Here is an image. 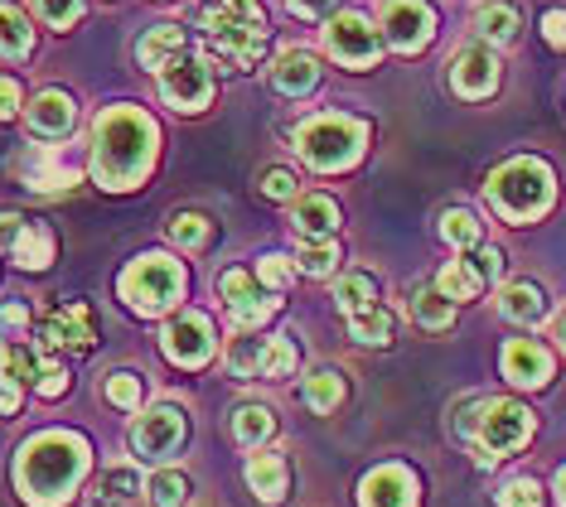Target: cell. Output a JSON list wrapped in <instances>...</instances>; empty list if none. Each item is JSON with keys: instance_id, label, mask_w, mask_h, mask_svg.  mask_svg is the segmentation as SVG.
I'll list each match as a JSON object with an SVG mask.
<instances>
[{"instance_id": "bcb514c9", "label": "cell", "mask_w": 566, "mask_h": 507, "mask_svg": "<svg viewBox=\"0 0 566 507\" xmlns=\"http://www.w3.org/2000/svg\"><path fill=\"white\" fill-rule=\"evenodd\" d=\"M63 392H69V372H63L59 358H49V368H44V377H40V387H34V397L54 401V397H63Z\"/></svg>"}, {"instance_id": "1f68e13d", "label": "cell", "mask_w": 566, "mask_h": 507, "mask_svg": "<svg viewBox=\"0 0 566 507\" xmlns=\"http://www.w3.org/2000/svg\"><path fill=\"white\" fill-rule=\"evenodd\" d=\"M305 406L315 415H334L344 406V377L334 368H319L315 377H305Z\"/></svg>"}, {"instance_id": "d6a6232c", "label": "cell", "mask_w": 566, "mask_h": 507, "mask_svg": "<svg viewBox=\"0 0 566 507\" xmlns=\"http://www.w3.org/2000/svg\"><path fill=\"white\" fill-rule=\"evenodd\" d=\"M436 291H441L450 305H455V300H474V295L484 291V276L470 262H450V266L436 271Z\"/></svg>"}, {"instance_id": "7dc6e473", "label": "cell", "mask_w": 566, "mask_h": 507, "mask_svg": "<svg viewBox=\"0 0 566 507\" xmlns=\"http://www.w3.org/2000/svg\"><path fill=\"white\" fill-rule=\"evenodd\" d=\"M286 6H291V15H301V20H329V15H339L344 0H286Z\"/></svg>"}, {"instance_id": "7bdbcfd3", "label": "cell", "mask_w": 566, "mask_h": 507, "mask_svg": "<svg viewBox=\"0 0 566 507\" xmlns=\"http://www.w3.org/2000/svg\"><path fill=\"white\" fill-rule=\"evenodd\" d=\"M34 10H40V20L54 24V30H73V24L83 20V0H34Z\"/></svg>"}, {"instance_id": "5bb4252c", "label": "cell", "mask_w": 566, "mask_h": 507, "mask_svg": "<svg viewBox=\"0 0 566 507\" xmlns=\"http://www.w3.org/2000/svg\"><path fill=\"white\" fill-rule=\"evenodd\" d=\"M93 344H97V329H93V315H87L83 300L49 309V315L34 324V348L49 358H54L59 348H78V353H87Z\"/></svg>"}, {"instance_id": "e0dca14e", "label": "cell", "mask_w": 566, "mask_h": 507, "mask_svg": "<svg viewBox=\"0 0 566 507\" xmlns=\"http://www.w3.org/2000/svg\"><path fill=\"white\" fill-rule=\"evenodd\" d=\"M364 507H417V474L407 464H382L358 484Z\"/></svg>"}, {"instance_id": "4dcf8cb0", "label": "cell", "mask_w": 566, "mask_h": 507, "mask_svg": "<svg viewBox=\"0 0 566 507\" xmlns=\"http://www.w3.org/2000/svg\"><path fill=\"white\" fill-rule=\"evenodd\" d=\"M262 358H266V338L233 334V344H228V372L242 377V382H262Z\"/></svg>"}, {"instance_id": "8fae6325", "label": "cell", "mask_w": 566, "mask_h": 507, "mask_svg": "<svg viewBox=\"0 0 566 507\" xmlns=\"http://www.w3.org/2000/svg\"><path fill=\"white\" fill-rule=\"evenodd\" d=\"M0 246H6L10 262L20 271L54 266V252H59L54 232L44 223H34V218H24V213H10V208H0Z\"/></svg>"}, {"instance_id": "603a6c76", "label": "cell", "mask_w": 566, "mask_h": 507, "mask_svg": "<svg viewBox=\"0 0 566 507\" xmlns=\"http://www.w3.org/2000/svg\"><path fill=\"white\" fill-rule=\"evenodd\" d=\"M248 484H252V493L266 507L286 503V493H291V464H286V454H276V450L252 454V460H248Z\"/></svg>"}, {"instance_id": "836d02e7", "label": "cell", "mask_w": 566, "mask_h": 507, "mask_svg": "<svg viewBox=\"0 0 566 507\" xmlns=\"http://www.w3.org/2000/svg\"><path fill=\"white\" fill-rule=\"evenodd\" d=\"M411 319H417L421 329L441 334V329H450V324H455V305H450L446 295L436 291V285H427V291L411 295Z\"/></svg>"}, {"instance_id": "f5cc1de1", "label": "cell", "mask_w": 566, "mask_h": 507, "mask_svg": "<svg viewBox=\"0 0 566 507\" xmlns=\"http://www.w3.org/2000/svg\"><path fill=\"white\" fill-rule=\"evenodd\" d=\"M0 324H30V309H24V305H6V309H0Z\"/></svg>"}, {"instance_id": "db71d44e", "label": "cell", "mask_w": 566, "mask_h": 507, "mask_svg": "<svg viewBox=\"0 0 566 507\" xmlns=\"http://www.w3.org/2000/svg\"><path fill=\"white\" fill-rule=\"evenodd\" d=\"M557 498H562V503H566V469H562V474H557Z\"/></svg>"}, {"instance_id": "d6986e66", "label": "cell", "mask_w": 566, "mask_h": 507, "mask_svg": "<svg viewBox=\"0 0 566 507\" xmlns=\"http://www.w3.org/2000/svg\"><path fill=\"white\" fill-rule=\"evenodd\" d=\"M272 83H276V93H286V97L315 93L319 87V59L311 54V49H301V44L281 49L276 63H272Z\"/></svg>"}, {"instance_id": "9c48e42d", "label": "cell", "mask_w": 566, "mask_h": 507, "mask_svg": "<svg viewBox=\"0 0 566 507\" xmlns=\"http://www.w3.org/2000/svg\"><path fill=\"white\" fill-rule=\"evenodd\" d=\"M325 54L344 68H373L382 59V34L373 30L368 15L358 10H339V15L325 20Z\"/></svg>"}, {"instance_id": "74e56055", "label": "cell", "mask_w": 566, "mask_h": 507, "mask_svg": "<svg viewBox=\"0 0 566 507\" xmlns=\"http://www.w3.org/2000/svg\"><path fill=\"white\" fill-rule=\"evenodd\" d=\"M170 242L185 246V252H199L203 242H209V218L203 213H189V208H179L170 218Z\"/></svg>"}, {"instance_id": "3957f363", "label": "cell", "mask_w": 566, "mask_h": 507, "mask_svg": "<svg viewBox=\"0 0 566 507\" xmlns=\"http://www.w3.org/2000/svg\"><path fill=\"white\" fill-rule=\"evenodd\" d=\"M455 435L470 440L480 464H494L527 445V435H533V411L509 397H474L465 406H455Z\"/></svg>"}, {"instance_id": "7a4b0ae2", "label": "cell", "mask_w": 566, "mask_h": 507, "mask_svg": "<svg viewBox=\"0 0 566 507\" xmlns=\"http://www.w3.org/2000/svg\"><path fill=\"white\" fill-rule=\"evenodd\" d=\"M93 469V450L73 431H40L15 454V488L30 507H63Z\"/></svg>"}, {"instance_id": "2e32d148", "label": "cell", "mask_w": 566, "mask_h": 507, "mask_svg": "<svg viewBox=\"0 0 566 507\" xmlns=\"http://www.w3.org/2000/svg\"><path fill=\"white\" fill-rule=\"evenodd\" d=\"M499 77H504L499 73V54L489 44H465L450 59V87H455V97H470V102L494 97Z\"/></svg>"}, {"instance_id": "484cf974", "label": "cell", "mask_w": 566, "mask_h": 507, "mask_svg": "<svg viewBox=\"0 0 566 507\" xmlns=\"http://www.w3.org/2000/svg\"><path fill=\"white\" fill-rule=\"evenodd\" d=\"M140 493H146V478L122 464V469H107V474L97 478V484H93V498H87V503H93V507H132Z\"/></svg>"}, {"instance_id": "30bf717a", "label": "cell", "mask_w": 566, "mask_h": 507, "mask_svg": "<svg viewBox=\"0 0 566 507\" xmlns=\"http://www.w3.org/2000/svg\"><path fill=\"white\" fill-rule=\"evenodd\" d=\"M218 295H223L228 319H233L238 334H252L256 324H266L281 309L276 291H266V285L256 281V271H238V266L218 276Z\"/></svg>"}, {"instance_id": "ee69618b", "label": "cell", "mask_w": 566, "mask_h": 507, "mask_svg": "<svg viewBox=\"0 0 566 507\" xmlns=\"http://www.w3.org/2000/svg\"><path fill=\"white\" fill-rule=\"evenodd\" d=\"M291 372H295V344L291 338H266L262 377H291Z\"/></svg>"}, {"instance_id": "cb8c5ba5", "label": "cell", "mask_w": 566, "mask_h": 507, "mask_svg": "<svg viewBox=\"0 0 566 507\" xmlns=\"http://www.w3.org/2000/svg\"><path fill=\"white\" fill-rule=\"evenodd\" d=\"M238 24H266L262 0H213V6L199 15L203 39H209V34H223V30H238Z\"/></svg>"}, {"instance_id": "c3c4849f", "label": "cell", "mask_w": 566, "mask_h": 507, "mask_svg": "<svg viewBox=\"0 0 566 507\" xmlns=\"http://www.w3.org/2000/svg\"><path fill=\"white\" fill-rule=\"evenodd\" d=\"M470 266L480 271L484 285H489V281H499V276H504V252H499V246H480V252L470 256Z\"/></svg>"}, {"instance_id": "b9f144b4", "label": "cell", "mask_w": 566, "mask_h": 507, "mask_svg": "<svg viewBox=\"0 0 566 507\" xmlns=\"http://www.w3.org/2000/svg\"><path fill=\"white\" fill-rule=\"evenodd\" d=\"M256 189H262V199H272V203H295L301 199V193H295V175L291 169H262V175H256Z\"/></svg>"}, {"instance_id": "44dd1931", "label": "cell", "mask_w": 566, "mask_h": 507, "mask_svg": "<svg viewBox=\"0 0 566 507\" xmlns=\"http://www.w3.org/2000/svg\"><path fill=\"white\" fill-rule=\"evenodd\" d=\"M504 377L513 387H547L552 377V353L533 338H513L504 348Z\"/></svg>"}, {"instance_id": "ab89813d", "label": "cell", "mask_w": 566, "mask_h": 507, "mask_svg": "<svg viewBox=\"0 0 566 507\" xmlns=\"http://www.w3.org/2000/svg\"><path fill=\"white\" fill-rule=\"evenodd\" d=\"M334 266H339V246L334 242H301L295 271H305V276H334Z\"/></svg>"}, {"instance_id": "11a10c76", "label": "cell", "mask_w": 566, "mask_h": 507, "mask_svg": "<svg viewBox=\"0 0 566 507\" xmlns=\"http://www.w3.org/2000/svg\"><path fill=\"white\" fill-rule=\"evenodd\" d=\"M557 344H562V348H566V315H562V319H557Z\"/></svg>"}, {"instance_id": "d4e9b609", "label": "cell", "mask_w": 566, "mask_h": 507, "mask_svg": "<svg viewBox=\"0 0 566 507\" xmlns=\"http://www.w3.org/2000/svg\"><path fill=\"white\" fill-rule=\"evenodd\" d=\"M499 315L513 319V324H537L547 315V295H543V285H533V281H513L504 285V295H499Z\"/></svg>"}, {"instance_id": "8d00e7d4", "label": "cell", "mask_w": 566, "mask_h": 507, "mask_svg": "<svg viewBox=\"0 0 566 507\" xmlns=\"http://www.w3.org/2000/svg\"><path fill=\"white\" fill-rule=\"evenodd\" d=\"M441 237L450 246H460V252H474V246H480V218H474L470 208H450L441 218Z\"/></svg>"}, {"instance_id": "5b68a950", "label": "cell", "mask_w": 566, "mask_h": 507, "mask_svg": "<svg viewBox=\"0 0 566 507\" xmlns=\"http://www.w3.org/2000/svg\"><path fill=\"white\" fill-rule=\"evenodd\" d=\"M489 203H494V213H504L509 223H533V218H543L552 199H557V179H552V169L543 160H533V155H518V160L499 165L494 175H489Z\"/></svg>"}, {"instance_id": "6da1fadb", "label": "cell", "mask_w": 566, "mask_h": 507, "mask_svg": "<svg viewBox=\"0 0 566 507\" xmlns=\"http://www.w3.org/2000/svg\"><path fill=\"white\" fill-rule=\"evenodd\" d=\"M160 155V131L140 107H107L93 122V146H87V169L107 193H132L146 184Z\"/></svg>"}, {"instance_id": "7c38bea8", "label": "cell", "mask_w": 566, "mask_h": 507, "mask_svg": "<svg viewBox=\"0 0 566 507\" xmlns=\"http://www.w3.org/2000/svg\"><path fill=\"white\" fill-rule=\"evenodd\" d=\"M382 44L397 54H421L436 39V10L427 0H382Z\"/></svg>"}, {"instance_id": "f546056e", "label": "cell", "mask_w": 566, "mask_h": 507, "mask_svg": "<svg viewBox=\"0 0 566 507\" xmlns=\"http://www.w3.org/2000/svg\"><path fill=\"white\" fill-rule=\"evenodd\" d=\"M30 49H34V30L24 20V10L0 0V59H30Z\"/></svg>"}, {"instance_id": "e575fe53", "label": "cell", "mask_w": 566, "mask_h": 507, "mask_svg": "<svg viewBox=\"0 0 566 507\" xmlns=\"http://www.w3.org/2000/svg\"><path fill=\"white\" fill-rule=\"evenodd\" d=\"M189 493H195V484L185 469H156L146 484L150 507H189Z\"/></svg>"}, {"instance_id": "ba28073f", "label": "cell", "mask_w": 566, "mask_h": 507, "mask_svg": "<svg viewBox=\"0 0 566 507\" xmlns=\"http://www.w3.org/2000/svg\"><path fill=\"white\" fill-rule=\"evenodd\" d=\"M10 175L34 193H63L83 179V155L73 146H24L10 160Z\"/></svg>"}, {"instance_id": "4316f807", "label": "cell", "mask_w": 566, "mask_h": 507, "mask_svg": "<svg viewBox=\"0 0 566 507\" xmlns=\"http://www.w3.org/2000/svg\"><path fill=\"white\" fill-rule=\"evenodd\" d=\"M276 435V411L262 406V401H248V406L233 411V440L242 450H262L266 440Z\"/></svg>"}, {"instance_id": "9a60e30c", "label": "cell", "mask_w": 566, "mask_h": 507, "mask_svg": "<svg viewBox=\"0 0 566 507\" xmlns=\"http://www.w3.org/2000/svg\"><path fill=\"white\" fill-rule=\"evenodd\" d=\"M160 97L175 112H203L213 102V68L203 54H185L175 68L160 73Z\"/></svg>"}, {"instance_id": "f907efd6", "label": "cell", "mask_w": 566, "mask_h": 507, "mask_svg": "<svg viewBox=\"0 0 566 507\" xmlns=\"http://www.w3.org/2000/svg\"><path fill=\"white\" fill-rule=\"evenodd\" d=\"M543 39L547 44H557V49H566V10H547L543 15Z\"/></svg>"}, {"instance_id": "f6af8a7d", "label": "cell", "mask_w": 566, "mask_h": 507, "mask_svg": "<svg viewBox=\"0 0 566 507\" xmlns=\"http://www.w3.org/2000/svg\"><path fill=\"white\" fill-rule=\"evenodd\" d=\"M256 281H262L266 291H286V285L295 281V266L286 262V256H262V262H256Z\"/></svg>"}, {"instance_id": "f35d334b", "label": "cell", "mask_w": 566, "mask_h": 507, "mask_svg": "<svg viewBox=\"0 0 566 507\" xmlns=\"http://www.w3.org/2000/svg\"><path fill=\"white\" fill-rule=\"evenodd\" d=\"M102 397L122 411H140V377L136 372H107L102 377Z\"/></svg>"}, {"instance_id": "816d5d0a", "label": "cell", "mask_w": 566, "mask_h": 507, "mask_svg": "<svg viewBox=\"0 0 566 507\" xmlns=\"http://www.w3.org/2000/svg\"><path fill=\"white\" fill-rule=\"evenodd\" d=\"M15 112H20V83L15 77H0V122H10Z\"/></svg>"}, {"instance_id": "ffe728a7", "label": "cell", "mask_w": 566, "mask_h": 507, "mask_svg": "<svg viewBox=\"0 0 566 507\" xmlns=\"http://www.w3.org/2000/svg\"><path fill=\"white\" fill-rule=\"evenodd\" d=\"M291 223L301 232V242H334V232H339V203L329 193H305L291 208Z\"/></svg>"}, {"instance_id": "83f0119b", "label": "cell", "mask_w": 566, "mask_h": 507, "mask_svg": "<svg viewBox=\"0 0 566 507\" xmlns=\"http://www.w3.org/2000/svg\"><path fill=\"white\" fill-rule=\"evenodd\" d=\"M334 305H339V315L344 319H354V315H364V309H378V281L368 276V271H349L339 285H334Z\"/></svg>"}, {"instance_id": "9f6ffc18", "label": "cell", "mask_w": 566, "mask_h": 507, "mask_svg": "<svg viewBox=\"0 0 566 507\" xmlns=\"http://www.w3.org/2000/svg\"><path fill=\"white\" fill-rule=\"evenodd\" d=\"M6 353H10V344H0V368H6Z\"/></svg>"}, {"instance_id": "7402d4cb", "label": "cell", "mask_w": 566, "mask_h": 507, "mask_svg": "<svg viewBox=\"0 0 566 507\" xmlns=\"http://www.w3.org/2000/svg\"><path fill=\"white\" fill-rule=\"evenodd\" d=\"M185 54H189V39H185L179 24H156V30H146V34H140V44H136L140 68H150V73L175 68Z\"/></svg>"}, {"instance_id": "52a82bcc", "label": "cell", "mask_w": 566, "mask_h": 507, "mask_svg": "<svg viewBox=\"0 0 566 507\" xmlns=\"http://www.w3.org/2000/svg\"><path fill=\"white\" fill-rule=\"evenodd\" d=\"M132 450L140 464H170L189 440V415L179 401H156V406H140L132 421Z\"/></svg>"}, {"instance_id": "60d3db41", "label": "cell", "mask_w": 566, "mask_h": 507, "mask_svg": "<svg viewBox=\"0 0 566 507\" xmlns=\"http://www.w3.org/2000/svg\"><path fill=\"white\" fill-rule=\"evenodd\" d=\"M499 507H547V493L537 478H513L499 488Z\"/></svg>"}, {"instance_id": "681fc988", "label": "cell", "mask_w": 566, "mask_h": 507, "mask_svg": "<svg viewBox=\"0 0 566 507\" xmlns=\"http://www.w3.org/2000/svg\"><path fill=\"white\" fill-rule=\"evenodd\" d=\"M20 392H24L20 377L0 368V415H15V411H20Z\"/></svg>"}, {"instance_id": "f1b7e54d", "label": "cell", "mask_w": 566, "mask_h": 507, "mask_svg": "<svg viewBox=\"0 0 566 507\" xmlns=\"http://www.w3.org/2000/svg\"><path fill=\"white\" fill-rule=\"evenodd\" d=\"M474 30H480L484 44H513L518 39V6L489 0V6H480V15H474Z\"/></svg>"}, {"instance_id": "4fadbf2b", "label": "cell", "mask_w": 566, "mask_h": 507, "mask_svg": "<svg viewBox=\"0 0 566 507\" xmlns=\"http://www.w3.org/2000/svg\"><path fill=\"white\" fill-rule=\"evenodd\" d=\"M160 344L175 368H203V362H213V353H218L213 324H209V315H199V309H179V315L165 324Z\"/></svg>"}, {"instance_id": "8992f818", "label": "cell", "mask_w": 566, "mask_h": 507, "mask_svg": "<svg viewBox=\"0 0 566 507\" xmlns=\"http://www.w3.org/2000/svg\"><path fill=\"white\" fill-rule=\"evenodd\" d=\"M117 295L136 315H165L185 300V266L165 252H140L132 266L122 271Z\"/></svg>"}, {"instance_id": "277c9868", "label": "cell", "mask_w": 566, "mask_h": 507, "mask_svg": "<svg viewBox=\"0 0 566 507\" xmlns=\"http://www.w3.org/2000/svg\"><path fill=\"white\" fill-rule=\"evenodd\" d=\"M295 155L305 160V169L315 175H339V169L358 165V155L368 146V122H358L349 112H319L305 116L291 136Z\"/></svg>"}, {"instance_id": "d590c367", "label": "cell", "mask_w": 566, "mask_h": 507, "mask_svg": "<svg viewBox=\"0 0 566 507\" xmlns=\"http://www.w3.org/2000/svg\"><path fill=\"white\" fill-rule=\"evenodd\" d=\"M392 329H397V319L388 315V309H364V315H354L349 319V334L358 338V344H373V348H378V344H392Z\"/></svg>"}, {"instance_id": "ac0fdd59", "label": "cell", "mask_w": 566, "mask_h": 507, "mask_svg": "<svg viewBox=\"0 0 566 507\" xmlns=\"http://www.w3.org/2000/svg\"><path fill=\"white\" fill-rule=\"evenodd\" d=\"M24 126H30V136H40V140H63L73 126H78V102L69 93H59V87H49V93H40L30 102Z\"/></svg>"}]
</instances>
